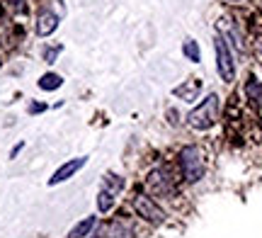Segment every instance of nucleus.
I'll return each instance as SVG.
<instances>
[{
	"label": "nucleus",
	"instance_id": "1",
	"mask_svg": "<svg viewBox=\"0 0 262 238\" xmlns=\"http://www.w3.org/2000/svg\"><path fill=\"white\" fill-rule=\"evenodd\" d=\"M180 170H182V178L185 182L189 185H194L204 178L206 172V161H204V151L199 148V146H185L182 151H180Z\"/></svg>",
	"mask_w": 262,
	"mask_h": 238
},
{
	"label": "nucleus",
	"instance_id": "2",
	"mask_svg": "<svg viewBox=\"0 0 262 238\" xmlns=\"http://www.w3.org/2000/svg\"><path fill=\"white\" fill-rule=\"evenodd\" d=\"M216 112H219V95L211 93V95H206V100L202 105H196L187 115V124L192 129H196V132H206V129L214 126Z\"/></svg>",
	"mask_w": 262,
	"mask_h": 238
},
{
	"label": "nucleus",
	"instance_id": "3",
	"mask_svg": "<svg viewBox=\"0 0 262 238\" xmlns=\"http://www.w3.org/2000/svg\"><path fill=\"white\" fill-rule=\"evenodd\" d=\"M146 190H148L150 197H175L178 194V185H175V178L170 175L168 168H153V170L146 175Z\"/></svg>",
	"mask_w": 262,
	"mask_h": 238
},
{
	"label": "nucleus",
	"instance_id": "4",
	"mask_svg": "<svg viewBox=\"0 0 262 238\" xmlns=\"http://www.w3.org/2000/svg\"><path fill=\"white\" fill-rule=\"evenodd\" d=\"M131 204H134V211L139 214L141 219L153 224V226H158V224L165 221V211L156 204V200L150 197L148 192H136L134 200H131Z\"/></svg>",
	"mask_w": 262,
	"mask_h": 238
},
{
	"label": "nucleus",
	"instance_id": "5",
	"mask_svg": "<svg viewBox=\"0 0 262 238\" xmlns=\"http://www.w3.org/2000/svg\"><path fill=\"white\" fill-rule=\"evenodd\" d=\"M214 49H216V71L224 83H233L235 78V63L233 56H231V49L224 41V37H216L214 39Z\"/></svg>",
	"mask_w": 262,
	"mask_h": 238
},
{
	"label": "nucleus",
	"instance_id": "6",
	"mask_svg": "<svg viewBox=\"0 0 262 238\" xmlns=\"http://www.w3.org/2000/svg\"><path fill=\"white\" fill-rule=\"evenodd\" d=\"M85 163H88V156H80V158H71V161H66L61 168H58L51 178H49V185L54 187V185H61V182H66L68 178H73L75 172L83 168Z\"/></svg>",
	"mask_w": 262,
	"mask_h": 238
},
{
	"label": "nucleus",
	"instance_id": "7",
	"mask_svg": "<svg viewBox=\"0 0 262 238\" xmlns=\"http://www.w3.org/2000/svg\"><path fill=\"white\" fill-rule=\"evenodd\" d=\"M58 29V15L51 10H41L37 17V34L39 37H51Z\"/></svg>",
	"mask_w": 262,
	"mask_h": 238
},
{
	"label": "nucleus",
	"instance_id": "8",
	"mask_svg": "<svg viewBox=\"0 0 262 238\" xmlns=\"http://www.w3.org/2000/svg\"><path fill=\"white\" fill-rule=\"evenodd\" d=\"M199 90H202V85H199V80H192V83H185V85H180L172 90V95L180 97V100H185V102H194L196 95H199Z\"/></svg>",
	"mask_w": 262,
	"mask_h": 238
},
{
	"label": "nucleus",
	"instance_id": "9",
	"mask_svg": "<svg viewBox=\"0 0 262 238\" xmlns=\"http://www.w3.org/2000/svg\"><path fill=\"white\" fill-rule=\"evenodd\" d=\"M95 224H97V219H95V217H85L83 221H78L73 229H71L68 238H88V236H90V231L95 229Z\"/></svg>",
	"mask_w": 262,
	"mask_h": 238
},
{
	"label": "nucleus",
	"instance_id": "10",
	"mask_svg": "<svg viewBox=\"0 0 262 238\" xmlns=\"http://www.w3.org/2000/svg\"><path fill=\"white\" fill-rule=\"evenodd\" d=\"M245 95H248V100H250L253 105L262 107V80L248 78V83H245Z\"/></svg>",
	"mask_w": 262,
	"mask_h": 238
},
{
	"label": "nucleus",
	"instance_id": "11",
	"mask_svg": "<svg viewBox=\"0 0 262 238\" xmlns=\"http://www.w3.org/2000/svg\"><path fill=\"white\" fill-rule=\"evenodd\" d=\"M131 226L124 219H114L110 226H107V238H129Z\"/></svg>",
	"mask_w": 262,
	"mask_h": 238
},
{
	"label": "nucleus",
	"instance_id": "12",
	"mask_svg": "<svg viewBox=\"0 0 262 238\" xmlns=\"http://www.w3.org/2000/svg\"><path fill=\"white\" fill-rule=\"evenodd\" d=\"M182 54H185L187 61H192V63H199V61H202V51H199V44H196L194 39H185Z\"/></svg>",
	"mask_w": 262,
	"mask_h": 238
},
{
	"label": "nucleus",
	"instance_id": "13",
	"mask_svg": "<svg viewBox=\"0 0 262 238\" xmlns=\"http://www.w3.org/2000/svg\"><path fill=\"white\" fill-rule=\"evenodd\" d=\"M61 85H63V78L58 76V73H44V76L39 78V88L41 90H58Z\"/></svg>",
	"mask_w": 262,
	"mask_h": 238
},
{
	"label": "nucleus",
	"instance_id": "14",
	"mask_svg": "<svg viewBox=\"0 0 262 238\" xmlns=\"http://www.w3.org/2000/svg\"><path fill=\"white\" fill-rule=\"evenodd\" d=\"M112 207H114V194L112 192H107V190H102L100 194H97V209L102 211V214H107Z\"/></svg>",
	"mask_w": 262,
	"mask_h": 238
},
{
	"label": "nucleus",
	"instance_id": "15",
	"mask_svg": "<svg viewBox=\"0 0 262 238\" xmlns=\"http://www.w3.org/2000/svg\"><path fill=\"white\" fill-rule=\"evenodd\" d=\"M122 187H124V180L119 178V175H112V172H110V175H104V190H107V192L117 194Z\"/></svg>",
	"mask_w": 262,
	"mask_h": 238
},
{
	"label": "nucleus",
	"instance_id": "16",
	"mask_svg": "<svg viewBox=\"0 0 262 238\" xmlns=\"http://www.w3.org/2000/svg\"><path fill=\"white\" fill-rule=\"evenodd\" d=\"M5 8L12 15H27V0H5Z\"/></svg>",
	"mask_w": 262,
	"mask_h": 238
},
{
	"label": "nucleus",
	"instance_id": "17",
	"mask_svg": "<svg viewBox=\"0 0 262 238\" xmlns=\"http://www.w3.org/2000/svg\"><path fill=\"white\" fill-rule=\"evenodd\" d=\"M61 51H63V47H61V44H56V47H47V49H44V61H47V63H54Z\"/></svg>",
	"mask_w": 262,
	"mask_h": 238
},
{
	"label": "nucleus",
	"instance_id": "18",
	"mask_svg": "<svg viewBox=\"0 0 262 238\" xmlns=\"http://www.w3.org/2000/svg\"><path fill=\"white\" fill-rule=\"evenodd\" d=\"M44 110H47V105H44V102H32V105H29V115H39V112H44Z\"/></svg>",
	"mask_w": 262,
	"mask_h": 238
},
{
	"label": "nucleus",
	"instance_id": "19",
	"mask_svg": "<svg viewBox=\"0 0 262 238\" xmlns=\"http://www.w3.org/2000/svg\"><path fill=\"white\" fill-rule=\"evenodd\" d=\"M22 148H25V141H19L17 146H15V148L10 151V158H17V156H19V151H22Z\"/></svg>",
	"mask_w": 262,
	"mask_h": 238
},
{
	"label": "nucleus",
	"instance_id": "20",
	"mask_svg": "<svg viewBox=\"0 0 262 238\" xmlns=\"http://www.w3.org/2000/svg\"><path fill=\"white\" fill-rule=\"evenodd\" d=\"M226 3H235V5H245L248 0H226Z\"/></svg>",
	"mask_w": 262,
	"mask_h": 238
},
{
	"label": "nucleus",
	"instance_id": "21",
	"mask_svg": "<svg viewBox=\"0 0 262 238\" xmlns=\"http://www.w3.org/2000/svg\"><path fill=\"white\" fill-rule=\"evenodd\" d=\"M0 66H3V58H0Z\"/></svg>",
	"mask_w": 262,
	"mask_h": 238
}]
</instances>
